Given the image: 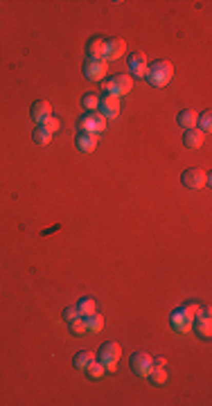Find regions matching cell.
Instances as JSON below:
<instances>
[{
    "instance_id": "1",
    "label": "cell",
    "mask_w": 212,
    "mask_h": 406,
    "mask_svg": "<svg viewBox=\"0 0 212 406\" xmlns=\"http://www.w3.org/2000/svg\"><path fill=\"white\" fill-rule=\"evenodd\" d=\"M171 77H174V66H171L169 61L160 59V61H153V64L149 66L145 79L151 86H156V88H163V86H167L171 82Z\"/></svg>"
},
{
    "instance_id": "2",
    "label": "cell",
    "mask_w": 212,
    "mask_h": 406,
    "mask_svg": "<svg viewBox=\"0 0 212 406\" xmlns=\"http://www.w3.org/2000/svg\"><path fill=\"white\" fill-rule=\"evenodd\" d=\"M120 357H122V347H120V343H115V341H106L104 345L100 347V361L104 363V368L108 373H115L118 370Z\"/></svg>"
},
{
    "instance_id": "3",
    "label": "cell",
    "mask_w": 212,
    "mask_h": 406,
    "mask_svg": "<svg viewBox=\"0 0 212 406\" xmlns=\"http://www.w3.org/2000/svg\"><path fill=\"white\" fill-rule=\"evenodd\" d=\"M106 122H108V120L102 115L100 111L86 113V115L79 120V131H84V133H95V136H100L102 131L106 129Z\"/></svg>"
},
{
    "instance_id": "4",
    "label": "cell",
    "mask_w": 212,
    "mask_h": 406,
    "mask_svg": "<svg viewBox=\"0 0 212 406\" xmlns=\"http://www.w3.org/2000/svg\"><path fill=\"white\" fill-rule=\"evenodd\" d=\"M108 72V61L106 59H86L84 64V77L90 82H104Z\"/></svg>"
},
{
    "instance_id": "5",
    "label": "cell",
    "mask_w": 212,
    "mask_h": 406,
    "mask_svg": "<svg viewBox=\"0 0 212 406\" xmlns=\"http://www.w3.org/2000/svg\"><path fill=\"white\" fill-rule=\"evenodd\" d=\"M181 181H183V185L190 187V190H201V187L208 185V174L199 167H190L181 174Z\"/></svg>"
},
{
    "instance_id": "6",
    "label": "cell",
    "mask_w": 212,
    "mask_h": 406,
    "mask_svg": "<svg viewBox=\"0 0 212 406\" xmlns=\"http://www.w3.org/2000/svg\"><path fill=\"white\" fill-rule=\"evenodd\" d=\"M131 370L138 377H149V373L153 370V357L147 352H136L131 357Z\"/></svg>"
},
{
    "instance_id": "7",
    "label": "cell",
    "mask_w": 212,
    "mask_h": 406,
    "mask_svg": "<svg viewBox=\"0 0 212 406\" xmlns=\"http://www.w3.org/2000/svg\"><path fill=\"white\" fill-rule=\"evenodd\" d=\"M192 327L197 330V334H201L203 339H210V334H212V321H210V310H208V307H203V310L199 312L197 316H194Z\"/></svg>"
},
{
    "instance_id": "8",
    "label": "cell",
    "mask_w": 212,
    "mask_h": 406,
    "mask_svg": "<svg viewBox=\"0 0 212 406\" xmlns=\"http://www.w3.org/2000/svg\"><path fill=\"white\" fill-rule=\"evenodd\" d=\"M100 113L104 115L106 120H115L118 115H120V97H115V95H106V97H102L100 100Z\"/></svg>"
},
{
    "instance_id": "9",
    "label": "cell",
    "mask_w": 212,
    "mask_h": 406,
    "mask_svg": "<svg viewBox=\"0 0 212 406\" xmlns=\"http://www.w3.org/2000/svg\"><path fill=\"white\" fill-rule=\"evenodd\" d=\"M124 52H127V41H124V38H111V41H106L104 59H108V61H118Z\"/></svg>"
},
{
    "instance_id": "10",
    "label": "cell",
    "mask_w": 212,
    "mask_h": 406,
    "mask_svg": "<svg viewBox=\"0 0 212 406\" xmlns=\"http://www.w3.org/2000/svg\"><path fill=\"white\" fill-rule=\"evenodd\" d=\"M111 82H113V95H115V97L127 95L129 90L133 88V77H131V75H124V72H122V75H115V77L111 79Z\"/></svg>"
},
{
    "instance_id": "11",
    "label": "cell",
    "mask_w": 212,
    "mask_h": 406,
    "mask_svg": "<svg viewBox=\"0 0 212 406\" xmlns=\"http://www.w3.org/2000/svg\"><path fill=\"white\" fill-rule=\"evenodd\" d=\"M169 323H171V327H174L176 332H181V334H185V332L192 330V318L187 316L183 310H176L174 314H171Z\"/></svg>"
},
{
    "instance_id": "12",
    "label": "cell",
    "mask_w": 212,
    "mask_h": 406,
    "mask_svg": "<svg viewBox=\"0 0 212 406\" xmlns=\"http://www.w3.org/2000/svg\"><path fill=\"white\" fill-rule=\"evenodd\" d=\"M203 140H205V133L201 129H187L185 133H183V145L187 147V149H199V147L203 145Z\"/></svg>"
},
{
    "instance_id": "13",
    "label": "cell",
    "mask_w": 212,
    "mask_h": 406,
    "mask_svg": "<svg viewBox=\"0 0 212 406\" xmlns=\"http://www.w3.org/2000/svg\"><path fill=\"white\" fill-rule=\"evenodd\" d=\"M48 115H52V106H50V102H45V100L34 102V104H32V120H34V122L41 124Z\"/></svg>"
},
{
    "instance_id": "14",
    "label": "cell",
    "mask_w": 212,
    "mask_h": 406,
    "mask_svg": "<svg viewBox=\"0 0 212 406\" xmlns=\"http://www.w3.org/2000/svg\"><path fill=\"white\" fill-rule=\"evenodd\" d=\"M95 147H97V136L79 131V136H77V149H82L84 153H90V151H95Z\"/></svg>"
},
{
    "instance_id": "15",
    "label": "cell",
    "mask_w": 212,
    "mask_h": 406,
    "mask_svg": "<svg viewBox=\"0 0 212 406\" xmlns=\"http://www.w3.org/2000/svg\"><path fill=\"white\" fill-rule=\"evenodd\" d=\"M104 48H106L104 38H90L88 45H86L88 59H104Z\"/></svg>"
},
{
    "instance_id": "16",
    "label": "cell",
    "mask_w": 212,
    "mask_h": 406,
    "mask_svg": "<svg viewBox=\"0 0 212 406\" xmlns=\"http://www.w3.org/2000/svg\"><path fill=\"white\" fill-rule=\"evenodd\" d=\"M197 120H199V113L192 111V108H185V111L179 113V124L183 129H194L197 127Z\"/></svg>"
},
{
    "instance_id": "17",
    "label": "cell",
    "mask_w": 212,
    "mask_h": 406,
    "mask_svg": "<svg viewBox=\"0 0 212 406\" xmlns=\"http://www.w3.org/2000/svg\"><path fill=\"white\" fill-rule=\"evenodd\" d=\"M93 361H95V354H93V352H79L77 357H74L72 365H74L77 370H86Z\"/></svg>"
},
{
    "instance_id": "18",
    "label": "cell",
    "mask_w": 212,
    "mask_h": 406,
    "mask_svg": "<svg viewBox=\"0 0 212 406\" xmlns=\"http://www.w3.org/2000/svg\"><path fill=\"white\" fill-rule=\"evenodd\" d=\"M77 310H79V316L88 318L90 314L97 312V305H95L93 298H82V300H79V305H77Z\"/></svg>"
},
{
    "instance_id": "19",
    "label": "cell",
    "mask_w": 212,
    "mask_h": 406,
    "mask_svg": "<svg viewBox=\"0 0 212 406\" xmlns=\"http://www.w3.org/2000/svg\"><path fill=\"white\" fill-rule=\"evenodd\" d=\"M86 325H88V332H102L104 330V318H102V314L95 312L86 318Z\"/></svg>"
},
{
    "instance_id": "20",
    "label": "cell",
    "mask_w": 212,
    "mask_h": 406,
    "mask_svg": "<svg viewBox=\"0 0 212 406\" xmlns=\"http://www.w3.org/2000/svg\"><path fill=\"white\" fill-rule=\"evenodd\" d=\"M70 332L74 336H84L88 332V325H86V318L84 316H77L74 321H70Z\"/></svg>"
},
{
    "instance_id": "21",
    "label": "cell",
    "mask_w": 212,
    "mask_h": 406,
    "mask_svg": "<svg viewBox=\"0 0 212 406\" xmlns=\"http://www.w3.org/2000/svg\"><path fill=\"white\" fill-rule=\"evenodd\" d=\"M149 381H151L153 386H163L165 381H167V373H165V368H156V365H153V370L149 373Z\"/></svg>"
},
{
    "instance_id": "22",
    "label": "cell",
    "mask_w": 212,
    "mask_h": 406,
    "mask_svg": "<svg viewBox=\"0 0 212 406\" xmlns=\"http://www.w3.org/2000/svg\"><path fill=\"white\" fill-rule=\"evenodd\" d=\"M50 140H52V133H50V131H45L41 124H38V127L34 129V142H36V145H48Z\"/></svg>"
},
{
    "instance_id": "23",
    "label": "cell",
    "mask_w": 212,
    "mask_h": 406,
    "mask_svg": "<svg viewBox=\"0 0 212 406\" xmlns=\"http://www.w3.org/2000/svg\"><path fill=\"white\" fill-rule=\"evenodd\" d=\"M82 106H84L88 113L97 111V106H100V97H97L95 93H88V95H84V100H82Z\"/></svg>"
},
{
    "instance_id": "24",
    "label": "cell",
    "mask_w": 212,
    "mask_h": 406,
    "mask_svg": "<svg viewBox=\"0 0 212 406\" xmlns=\"http://www.w3.org/2000/svg\"><path fill=\"white\" fill-rule=\"evenodd\" d=\"M86 373H88V377H93V379H100V377H104L106 368H104V363H102V361H93L88 368H86Z\"/></svg>"
},
{
    "instance_id": "25",
    "label": "cell",
    "mask_w": 212,
    "mask_h": 406,
    "mask_svg": "<svg viewBox=\"0 0 212 406\" xmlns=\"http://www.w3.org/2000/svg\"><path fill=\"white\" fill-rule=\"evenodd\" d=\"M41 127H43L45 131H50V133L54 136L56 131L61 129V122H59V118H54V115H48V118H45L43 122H41Z\"/></svg>"
},
{
    "instance_id": "26",
    "label": "cell",
    "mask_w": 212,
    "mask_h": 406,
    "mask_svg": "<svg viewBox=\"0 0 212 406\" xmlns=\"http://www.w3.org/2000/svg\"><path fill=\"white\" fill-rule=\"evenodd\" d=\"M210 127H212V115H210V111H205V113H201V115H199V120H197V129H201L203 133H208Z\"/></svg>"
},
{
    "instance_id": "27",
    "label": "cell",
    "mask_w": 212,
    "mask_h": 406,
    "mask_svg": "<svg viewBox=\"0 0 212 406\" xmlns=\"http://www.w3.org/2000/svg\"><path fill=\"white\" fill-rule=\"evenodd\" d=\"M129 66L131 68H136V66H147V54L145 52H131L129 54Z\"/></svg>"
},
{
    "instance_id": "28",
    "label": "cell",
    "mask_w": 212,
    "mask_h": 406,
    "mask_svg": "<svg viewBox=\"0 0 212 406\" xmlns=\"http://www.w3.org/2000/svg\"><path fill=\"white\" fill-rule=\"evenodd\" d=\"M181 310H183V312H185V314H187V316H190V318H192V321H194V316H197V314H199V312H201V307H199V302H187V305H183V307H181Z\"/></svg>"
},
{
    "instance_id": "29",
    "label": "cell",
    "mask_w": 212,
    "mask_h": 406,
    "mask_svg": "<svg viewBox=\"0 0 212 406\" xmlns=\"http://www.w3.org/2000/svg\"><path fill=\"white\" fill-rule=\"evenodd\" d=\"M77 316H79V310H77V307H66V310H64V318H66L68 323L74 321Z\"/></svg>"
},
{
    "instance_id": "30",
    "label": "cell",
    "mask_w": 212,
    "mask_h": 406,
    "mask_svg": "<svg viewBox=\"0 0 212 406\" xmlns=\"http://www.w3.org/2000/svg\"><path fill=\"white\" fill-rule=\"evenodd\" d=\"M147 70H149V64H147V66H136V68H131V72H133L136 77H142V79L147 77Z\"/></svg>"
},
{
    "instance_id": "31",
    "label": "cell",
    "mask_w": 212,
    "mask_h": 406,
    "mask_svg": "<svg viewBox=\"0 0 212 406\" xmlns=\"http://www.w3.org/2000/svg\"><path fill=\"white\" fill-rule=\"evenodd\" d=\"M102 88H104L108 95H113V82L111 79H104V82H102Z\"/></svg>"
},
{
    "instance_id": "32",
    "label": "cell",
    "mask_w": 212,
    "mask_h": 406,
    "mask_svg": "<svg viewBox=\"0 0 212 406\" xmlns=\"http://www.w3.org/2000/svg\"><path fill=\"white\" fill-rule=\"evenodd\" d=\"M153 365H156V368H165L167 361H165V357H158V359H153Z\"/></svg>"
}]
</instances>
